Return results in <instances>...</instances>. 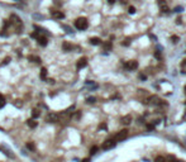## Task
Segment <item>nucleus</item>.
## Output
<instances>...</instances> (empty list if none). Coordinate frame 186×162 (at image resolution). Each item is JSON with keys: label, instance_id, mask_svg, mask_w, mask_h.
<instances>
[{"label": "nucleus", "instance_id": "nucleus-41", "mask_svg": "<svg viewBox=\"0 0 186 162\" xmlns=\"http://www.w3.org/2000/svg\"><path fill=\"white\" fill-rule=\"evenodd\" d=\"M186 65V60H184V62H182V66H185Z\"/></svg>", "mask_w": 186, "mask_h": 162}, {"label": "nucleus", "instance_id": "nucleus-6", "mask_svg": "<svg viewBox=\"0 0 186 162\" xmlns=\"http://www.w3.org/2000/svg\"><path fill=\"white\" fill-rule=\"evenodd\" d=\"M10 23L15 24V25H17V28H18V27H23L20 18L18 17V15H15V14H11V15H10Z\"/></svg>", "mask_w": 186, "mask_h": 162}, {"label": "nucleus", "instance_id": "nucleus-19", "mask_svg": "<svg viewBox=\"0 0 186 162\" xmlns=\"http://www.w3.org/2000/svg\"><path fill=\"white\" fill-rule=\"evenodd\" d=\"M27 148H28V150H30V151H34V145H33V143H30V142H28V143H27Z\"/></svg>", "mask_w": 186, "mask_h": 162}, {"label": "nucleus", "instance_id": "nucleus-34", "mask_svg": "<svg viewBox=\"0 0 186 162\" xmlns=\"http://www.w3.org/2000/svg\"><path fill=\"white\" fill-rule=\"evenodd\" d=\"M181 20H182V19H181V18H177V19H176V23H177V24H181V23H182V22H181Z\"/></svg>", "mask_w": 186, "mask_h": 162}, {"label": "nucleus", "instance_id": "nucleus-16", "mask_svg": "<svg viewBox=\"0 0 186 162\" xmlns=\"http://www.w3.org/2000/svg\"><path fill=\"white\" fill-rule=\"evenodd\" d=\"M28 60L35 62V64H39V62H41V58L37 57V56H28Z\"/></svg>", "mask_w": 186, "mask_h": 162}, {"label": "nucleus", "instance_id": "nucleus-40", "mask_svg": "<svg viewBox=\"0 0 186 162\" xmlns=\"http://www.w3.org/2000/svg\"><path fill=\"white\" fill-rule=\"evenodd\" d=\"M108 3H109V4H114L115 0H108Z\"/></svg>", "mask_w": 186, "mask_h": 162}, {"label": "nucleus", "instance_id": "nucleus-4", "mask_svg": "<svg viewBox=\"0 0 186 162\" xmlns=\"http://www.w3.org/2000/svg\"><path fill=\"white\" fill-rule=\"evenodd\" d=\"M124 66H125V69H128L129 71H134L138 69V62L137 61H128L127 64H124Z\"/></svg>", "mask_w": 186, "mask_h": 162}, {"label": "nucleus", "instance_id": "nucleus-13", "mask_svg": "<svg viewBox=\"0 0 186 162\" xmlns=\"http://www.w3.org/2000/svg\"><path fill=\"white\" fill-rule=\"evenodd\" d=\"M62 48H63V51L68 52V51H71V49H72V44H70L68 42H63V44H62Z\"/></svg>", "mask_w": 186, "mask_h": 162}, {"label": "nucleus", "instance_id": "nucleus-25", "mask_svg": "<svg viewBox=\"0 0 186 162\" xmlns=\"http://www.w3.org/2000/svg\"><path fill=\"white\" fill-rule=\"evenodd\" d=\"M182 10H184V8H182V6H176V8L174 9V12H176V13H181Z\"/></svg>", "mask_w": 186, "mask_h": 162}, {"label": "nucleus", "instance_id": "nucleus-8", "mask_svg": "<svg viewBox=\"0 0 186 162\" xmlns=\"http://www.w3.org/2000/svg\"><path fill=\"white\" fill-rule=\"evenodd\" d=\"M51 17L55 18V19H63L65 14L60 10H51Z\"/></svg>", "mask_w": 186, "mask_h": 162}, {"label": "nucleus", "instance_id": "nucleus-15", "mask_svg": "<svg viewBox=\"0 0 186 162\" xmlns=\"http://www.w3.org/2000/svg\"><path fill=\"white\" fill-rule=\"evenodd\" d=\"M27 124H28L30 128H35V127H37V122H35L34 119H28V120H27Z\"/></svg>", "mask_w": 186, "mask_h": 162}, {"label": "nucleus", "instance_id": "nucleus-14", "mask_svg": "<svg viewBox=\"0 0 186 162\" xmlns=\"http://www.w3.org/2000/svg\"><path fill=\"white\" fill-rule=\"evenodd\" d=\"M47 72H48V71H47L46 67H42V70H41V75H39L42 80H47Z\"/></svg>", "mask_w": 186, "mask_h": 162}, {"label": "nucleus", "instance_id": "nucleus-33", "mask_svg": "<svg viewBox=\"0 0 186 162\" xmlns=\"http://www.w3.org/2000/svg\"><path fill=\"white\" fill-rule=\"evenodd\" d=\"M73 118H75V119H79V118H80V111H77V113L75 114V116H73Z\"/></svg>", "mask_w": 186, "mask_h": 162}, {"label": "nucleus", "instance_id": "nucleus-36", "mask_svg": "<svg viewBox=\"0 0 186 162\" xmlns=\"http://www.w3.org/2000/svg\"><path fill=\"white\" fill-rule=\"evenodd\" d=\"M100 129H106V124H100Z\"/></svg>", "mask_w": 186, "mask_h": 162}, {"label": "nucleus", "instance_id": "nucleus-12", "mask_svg": "<svg viewBox=\"0 0 186 162\" xmlns=\"http://www.w3.org/2000/svg\"><path fill=\"white\" fill-rule=\"evenodd\" d=\"M90 43L92 44V46H99V44H101V39L97 38V37H92L90 39Z\"/></svg>", "mask_w": 186, "mask_h": 162}, {"label": "nucleus", "instance_id": "nucleus-28", "mask_svg": "<svg viewBox=\"0 0 186 162\" xmlns=\"http://www.w3.org/2000/svg\"><path fill=\"white\" fill-rule=\"evenodd\" d=\"M39 37V34L37 32H33V33H30V38H38Z\"/></svg>", "mask_w": 186, "mask_h": 162}, {"label": "nucleus", "instance_id": "nucleus-39", "mask_svg": "<svg viewBox=\"0 0 186 162\" xmlns=\"http://www.w3.org/2000/svg\"><path fill=\"white\" fill-rule=\"evenodd\" d=\"M139 77H141L142 80H146V76H144V75H142V74L139 75Z\"/></svg>", "mask_w": 186, "mask_h": 162}, {"label": "nucleus", "instance_id": "nucleus-9", "mask_svg": "<svg viewBox=\"0 0 186 162\" xmlns=\"http://www.w3.org/2000/svg\"><path fill=\"white\" fill-rule=\"evenodd\" d=\"M46 120L48 122V123H56V122H58V115L55 114V113H50L47 115Z\"/></svg>", "mask_w": 186, "mask_h": 162}, {"label": "nucleus", "instance_id": "nucleus-20", "mask_svg": "<svg viewBox=\"0 0 186 162\" xmlns=\"http://www.w3.org/2000/svg\"><path fill=\"white\" fill-rule=\"evenodd\" d=\"M97 150H99V148H97L96 146H94V147H91V150H90V155H95L96 152H97Z\"/></svg>", "mask_w": 186, "mask_h": 162}, {"label": "nucleus", "instance_id": "nucleus-5", "mask_svg": "<svg viewBox=\"0 0 186 162\" xmlns=\"http://www.w3.org/2000/svg\"><path fill=\"white\" fill-rule=\"evenodd\" d=\"M147 103H148V105H158V104H161V100H159V98L157 95H152L148 98Z\"/></svg>", "mask_w": 186, "mask_h": 162}, {"label": "nucleus", "instance_id": "nucleus-24", "mask_svg": "<svg viewBox=\"0 0 186 162\" xmlns=\"http://www.w3.org/2000/svg\"><path fill=\"white\" fill-rule=\"evenodd\" d=\"M171 40H172L174 43H176V42H179V40H180V38L177 37V35H172V37H171Z\"/></svg>", "mask_w": 186, "mask_h": 162}, {"label": "nucleus", "instance_id": "nucleus-1", "mask_svg": "<svg viewBox=\"0 0 186 162\" xmlns=\"http://www.w3.org/2000/svg\"><path fill=\"white\" fill-rule=\"evenodd\" d=\"M75 27H76L79 30H85L89 27L87 19L86 18H77V19L75 20Z\"/></svg>", "mask_w": 186, "mask_h": 162}, {"label": "nucleus", "instance_id": "nucleus-42", "mask_svg": "<svg viewBox=\"0 0 186 162\" xmlns=\"http://www.w3.org/2000/svg\"><path fill=\"white\" fill-rule=\"evenodd\" d=\"M0 99H4V96L1 95V94H0Z\"/></svg>", "mask_w": 186, "mask_h": 162}, {"label": "nucleus", "instance_id": "nucleus-38", "mask_svg": "<svg viewBox=\"0 0 186 162\" xmlns=\"http://www.w3.org/2000/svg\"><path fill=\"white\" fill-rule=\"evenodd\" d=\"M81 162H90V158H84Z\"/></svg>", "mask_w": 186, "mask_h": 162}, {"label": "nucleus", "instance_id": "nucleus-17", "mask_svg": "<svg viewBox=\"0 0 186 162\" xmlns=\"http://www.w3.org/2000/svg\"><path fill=\"white\" fill-rule=\"evenodd\" d=\"M39 115H41V113H39V110H38V109H34V110L32 111V118H33V119L38 118Z\"/></svg>", "mask_w": 186, "mask_h": 162}, {"label": "nucleus", "instance_id": "nucleus-18", "mask_svg": "<svg viewBox=\"0 0 186 162\" xmlns=\"http://www.w3.org/2000/svg\"><path fill=\"white\" fill-rule=\"evenodd\" d=\"M86 101L89 103V104H94V103L96 101V99H95L94 96H90V98H87V99H86Z\"/></svg>", "mask_w": 186, "mask_h": 162}, {"label": "nucleus", "instance_id": "nucleus-26", "mask_svg": "<svg viewBox=\"0 0 186 162\" xmlns=\"http://www.w3.org/2000/svg\"><path fill=\"white\" fill-rule=\"evenodd\" d=\"M128 12H129V14H134V13H135V8L134 6H129Z\"/></svg>", "mask_w": 186, "mask_h": 162}, {"label": "nucleus", "instance_id": "nucleus-44", "mask_svg": "<svg viewBox=\"0 0 186 162\" xmlns=\"http://www.w3.org/2000/svg\"><path fill=\"white\" fill-rule=\"evenodd\" d=\"M185 93H186V86H185Z\"/></svg>", "mask_w": 186, "mask_h": 162}, {"label": "nucleus", "instance_id": "nucleus-7", "mask_svg": "<svg viewBox=\"0 0 186 162\" xmlns=\"http://www.w3.org/2000/svg\"><path fill=\"white\" fill-rule=\"evenodd\" d=\"M86 65H87V58L86 57H82V58H80V60L77 61L76 69L77 70H81V69H84V67H86Z\"/></svg>", "mask_w": 186, "mask_h": 162}, {"label": "nucleus", "instance_id": "nucleus-22", "mask_svg": "<svg viewBox=\"0 0 186 162\" xmlns=\"http://www.w3.org/2000/svg\"><path fill=\"white\" fill-rule=\"evenodd\" d=\"M154 162H166V160L163 158L162 156H158V157H156V160H154Z\"/></svg>", "mask_w": 186, "mask_h": 162}, {"label": "nucleus", "instance_id": "nucleus-11", "mask_svg": "<svg viewBox=\"0 0 186 162\" xmlns=\"http://www.w3.org/2000/svg\"><path fill=\"white\" fill-rule=\"evenodd\" d=\"M120 122H122L123 124H125V125L127 124H130L132 123V116L130 115H125V116H123V118H122Z\"/></svg>", "mask_w": 186, "mask_h": 162}, {"label": "nucleus", "instance_id": "nucleus-3", "mask_svg": "<svg viewBox=\"0 0 186 162\" xmlns=\"http://www.w3.org/2000/svg\"><path fill=\"white\" fill-rule=\"evenodd\" d=\"M115 147V141L114 139H108V141H105L103 143V150L108 151V150H112V148Z\"/></svg>", "mask_w": 186, "mask_h": 162}, {"label": "nucleus", "instance_id": "nucleus-43", "mask_svg": "<svg viewBox=\"0 0 186 162\" xmlns=\"http://www.w3.org/2000/svg\"><path fill=\"white\" fill-rule=\"evenodd\" d=\"M174 162H182V161H174Z\"/></svg>", "mask_w": 186, "mask_h": 162}, {"label": "nucleus", "instance_id": "nucleus-23", "mask_svg": "<svg viewBox=\"0 0 186 162\" xmlns=\"http://www.w3.org/2000/svg\"><path fill=\"white\" fill-rule=\"evenodd\" d=\"M161 10H162V13H167L168 10H170V9H168V6L165 4V5H162V6H161Z\"/></svg>", "mask_w": 186, "mask_h": 162}, {"label": "nucleus", "instance_id": "nucleus-27", "mask_svg": "<svg viewBox=\"0 0 186 162\" xmlns=\"http://www.w3.org/2000/svg\"><path fill=\"white\" fill-rule=\"evenodd\" d=\"M5 106V99H0V109Z\"/></svg>", "mask_w": 186, "mask_h": 162}, {"label": "nucleus", "instance_id": "nucleus-30", "mask_svg": "<svg viewBox=\"0 0 186 162\" xmlns=\"http://www.w3.org/2000/svg\"><path fill=\"white\" fill-rule=\"evenodd\" d=\"M14 104H15V106H17V108H20L22 105H23V104H22V101H20V100H17V101L14 103Z\"/></svg>", "mask_w": 186, "mask_h": 162}, {"label": "nucleus", "instance_id": "nucleus-2", "mask_svg": "<svg viewBox=\"0 0 186 162\" xmlns=\"http://www.w3.org/2000/svg\"><path fill=\"white\" fill-rule=\"evenodd\" d=\"M128 137V129H123L120 132H118V134L115 136V141L117 142H122Z\"/></svg>", "mask_w": 186, "mask_h": 162}, {"label": "nucleus", "instance_id": "nucleus-10", "mask_svg": "<svg viewBox=\"0 0 186 162\" xmlns=\"http://www.w3.org/2000/svg\"><path fill=\"white\" fill-rule=\"evenodd\" d=\"M37 39H38V43L41 44V46H43V47H46V46H47L48 40H47V38H46V37H43V35H39V37H38Z\"/></svg>", "mask_w": 186, "mask_h": 162}, {"label": "nucleus", "instance_id": "nucleus-32", "mask_svg": "<svg viewBox=\"0 0 186 162\" xmlns=\"http://www.w3.org/2000/svg\"><path fill=\"white\" fill-rule=\"evenodd\" d=\"M63 28H65L66 30H67V33H72V30H71V28H70V27H67V25H63Z\"/></svg>", "mask_w": 186, "mask_h": 162}, {"label": "nucleus", "instance_id": "nucleus-29", "mask_svg": "<svg viewBox=\"0 0 186 162\" xmlns=\"http://www.w3.org/2000/svg\"><path fill=\"white\" fill-rule=\"evenodd\" d=\"M122 44H123V46H129V44H130V39H124V42Z\"/></svg>", "mask_w": 186, "mask_h": 162}, {"label": "nucleus", "instance_id": "nucleus-31", "mask_svg": "<svg viewBox=\"0 0 186 162\" xmlns=\"http://www.w3.org/2000/svg\"><path fill=\"white\" fill-rule=\"evenodd\" d=\"M104 48L105 49H110V48H112V43H105L104 44Z\"/></svg>", "mask_w": 186, "mask_h": 162}, {"label": "nucleus", "instance_id": "nucleus-35", "mask_svg": "<svg viewBox=\"0 0 186 162\" xmlns=\"http://www.w3.org/2000/svg\"><path fill=\"white\" fill-rule=\"evenodd\" d=\"M147 129L152 130V129H153V125H152V124H147Z\"/></svg>", "mask_w": 186, "mask_h": 162}, {"label": "nucleus", "instance_id": "nucleus-37", "mask_svg": "<svg viewBox=\"0 0 186 162\" xmlns=\"http://www.w3.org/2000/svg\"><path fill=\"white\" fill-rule=\"evenodd\" d=\"M154 56H156L157 58H161V53H159V52H156V53H154Z\"/></svg>", "mask_w": 186, "mask_h": 162}, {"label": "nucleus", "instance_id": "nucleus-21", "mask_svg": "<svg viewBox=\"0 0 186 162\" xmlns=\"http://www.w3.org/2000/svg\"><path fill=\"white\" fill-rule=\"evenodd\" d=\"M10 60H11V58L10 57H5V58H4V61H3V66H5V65H8L9 64V62H10Z\"/></svg>", "mask_w": 186, "mask_h": 162}]
</instances>
